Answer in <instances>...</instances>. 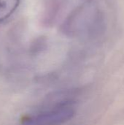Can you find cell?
Returning a JSON list of instances; mask_svg holds the SVG:
<instances>
[{
    "label": "cell",
    "mask_w": 124,
    "mask_h": 125,
    "mask_svg": "<svg viewBox=\"0 0 124 125\" xmlns=\"http://www.w3.org/2000/svg\"><path fill=\"white\" fill-rule=\"evenodd\" d=\"M73 116L72 108H64L29 119L25 121L24 125H58L69 120Z\"/></svg>",
    "instance_id": "6da1fadb"
},
{
    "label": "cell",
    "mask_w": 124,
    "mask_h": 125,
    "mask_svg": "<svg viewBox=\"0 0 124 125\" xmlns=\"http://www.w3.org/2000/svg\"><path fill=\"white\" fill-rule=\"evenodd\" d=\"M20 0H0V23L8 19L17 10Z\"/></svg>",
    "instance_id": "7a4b0ae2"
}]
</instances>
